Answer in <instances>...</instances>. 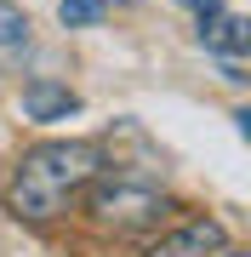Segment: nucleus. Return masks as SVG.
Segmentation results:
<instances>
[{
  "label": "nucleus",
  "instance_id": "f257e3e1",
  "mask_svg": "<svg viewBox=\"0 0 251 257\" xmlns=\"http://www.w3.org/2000/svg\"><path fill=\"white\" fill-rule=\"evenodd\" d=\"M103 166V149L97 143H80V138H57V143H35L29 155L18 160V172H12L6 183V200L18 217L29 223H46L57 211L69 206V194L80 183H92Z\"/></svg>",
  "mask_w": 251,
  "mask_h": 257
},
{
  "label": "nucleus",
  "instance_id": "1a4fd4ad",
  "mask_svg": "<svg viewBox=\"0 0 251 257\" xmlns=\"http://www.w3.org/2000/svg\"><path fill=\"white\" fill-rule=\"evenodd\" d=\"M217 257H245V251H217Z\"/></svg>",
  "mask_w": 251,
  "mask_h": 257
},
{
  "label": "nucleus",
  "instance_id": "39448f33",
  "mask_svg": "<svg viewBox=\"0 0 251 257\" xmlns=\"http://www.w3.org/2000/svg\"><path fill=\"white\" fill-rule=\"evenodd\" d=\"M200 40H205V52H217V57H240L251 46V23L234 18V12H217L211 23H200Z\"/></svg>",
  "mask_w": 251,
  "mask_h": 257
},
{
  "label": "nucleus",
  "instance_id": "0eeeda50",
  "mask_svg": "<svg viewBox=\"0 0 251 257\" xmlns=\"http://www.w3.org/2000/svg\"><path fill=\"white\" fill-rule=\"evenodd\" d=\"M57 18L69 29H92V23H103V0H57Z\"/></svg>",
  "mask_w": 251,
  "mask_h": 257
},
{
  "label": "nucleus",
  "instance_id": "6e6552de",
  "mask_svg": "<svg viewBox=\"0 0 251 257\" xmlns=\"http://www.w3.org/2000/svg\"><path fill=\"white\" fill-rule=\"evenodd\" d=\"M183 6H188V12H194V18H200V23H211V18H217V12H223V0H183Z\"/></svg>",
  "mask_w": 251,
  "mask_h": 257
},
{
  "label": "nucleus",
  "instance_id": "7ed1b4c3",
  "mask_svg": "<svg viewBox=\"0 0 251 257\" xmlns=\"http://www.w3.org/2000/svg\"><path fill=\"white\" fill-rule=\"evenodd\" d=\"M217 251H228V229L217 217H194V223H183V229L160 234L143 257H217Z\"/></svg>",
  "mask_w": 251,
  "mask_h": 257
},
{
  "label": "nucleus",
  "instance_id": "20e7f679",
  "mask_svg": "<svg viewBox=\"0 0 251 257\" xmlns=\"http://www.w3.org/2000/svg\"><path fill=\"white\" fill-rule=\"evenodd\" d=\"M75 109H80V97L69 92V86H57V80L23 86V114H29V120H69Z\"/></svg>",
  "mask_w": 251,
  "mask_h": 257
},
{
  "label": "nucleus",
  "instance_id": "f03ea898",
  "mask_svg": "<svg viewBox=\"0 0 251 257\" xmlns=\"http://www.w3.org/2000/svg\"><path fill=\"white\" fill-rule=\"evenodd\" d=\"M97 229H114V234H143L154 229L160 217L171 211V200L160 194L154 183H137V177H114V183H97L92 200H86Z\"/></svg>",
  "mask_w": 251,
  "mask_h": 257
},
{
  "label": "nucleus",
  "instance_id": "423d86ee",
  "mask_svg": "<svg viewBox=\"0 0 251 257\" xmlns=\"http://www.w3.org/2000/svg\"><path fill=\"white\" fill-rule=\"evenodd\" d=\"M29 46V12L18 0H0V52H23Z\"/></svg>",
  "mask_w": 251,
  "mask_h": 257
}]
</instances>
